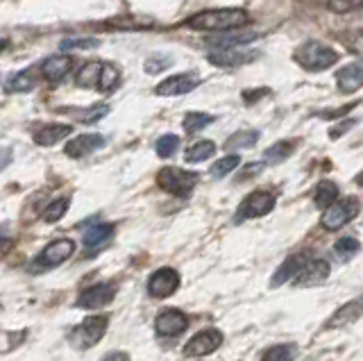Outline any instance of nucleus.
<instances>
[{"instance_id": "obj_1", "label": "nucleus", "mask_w": 363, "mask_h": 361, "mask_svg": "<svg viewBox=\"0 0 363 361\" xmlns=\"http://www.w3.org/2000/svg\"><path fill=\"white\" fill-rule=\"evenodd\" d=\"M250 14L238 7H223V9H207L186 21L191 30H204V32H227L234 28L247 26Z\"/></svg>"}, {"instance_id": "obj_2", "label": "nucleus", "mask_w": 363, "mask_h": 361, "mask_svg": "<svg viewBox=\"0 0 363 361\" xmlns=\"http://www.w3.org/2000/svg\"><path fill=\"white\" fill-rule=\"evenodd\" d=\"M295 62H298L302 69L306 71H327L329 66H334L338 62V55L336 50H332L329 46H325V43L320 41H311V43H304V46H300L298 50H295Z\"/></svg>"}, {"instance_id": "obj_3", "label": "nucleus", "mask_w": 363, "mask_h": 361, "mask_svg": "<svg viewBox=\"0 0 363 361\" xmlns=\"http://www.w3.org/2000/svg\"><path fill=\"white\" fill-rule=\"evenodd\" d=\"M198 182H200L198 173L184 171V168H177V166H166L157 175V184L177 198H189Z\"/></svg>"}, {"instance_id": "obj_4", "label": "nucleus", "mask_w": 363, "mask_h": 361, "mask_svg": "<svg viewBox=\"0 0 363 361\" xmlns=\"http://www.w3.org/2000/svg\"><path fill=\"white\" fill-rule=\"evenodd\" d=\"M107 327H109L107 316H91V318H84L71 334H68V341L77 350H89L100 343V338L105 336Z\"/></svg>"}, {"instance_id": "obj_5", "label": "nucleus", "mask_w": 363, "mask_h": 361, "mask_svg": "<svg viewBox=\"0 0 363 361\" xmlns=\"http://www.w3.org/2000/svg\"><path fill=\"white\" fill-rule=\"evenodd\" d=\"M75 252V241L71 239H57L52 243H48L43 250L34 257V262L30 264L32 273H43V270H50L55 266L64 264L66 259H71Z\"/></svg>"}, {"instance_id": "obj_6", "label": "nucleus", "mask_w": 363, "mask_h": 361, "mask_svg": "<svg viewBox=\"0 0 363 361\" xmlns=\"http://www.w3.org/2000/svg\"><path fill=\"white\" fill-rule=\"evenodd\" d=\"M277 205V196L270 194V191H255L250 194L241 205H238L236 213H234V223H243L250 218H259V216H266Z\"/></svg>"}, {"instance_id": "obj_7", "label": "nucleus", "mask_w": 363, "mask_h": 361, "mask_svg": "<svg viewBox=\"0 0 363 361\" xmlns=\"http://www.w3.org/2000/svg\"><path fill=\"white\" fill-rule=\"evenodd\" d=\"M359 213V198H343V200H336L332 202L325 211H323V218L320 225L325 230L334 232L340 230L343 225H347L350 221H354Z\"/></svg>"}, {"instance_id": "obj_8", "label": "nucleus", "mask_w": 363, "mask_h": 361, "mask_svg": "<svg viewBox=\"0 0 363 361\" xmlns=\"http://www.w3.org/2000/svg\"><path fill=\"white\" fill-rule=\"evenodd\" d=\"M223 345V332L216 330V327H207V330L198 332L193 338H189V343L182 350V355L189 359H200L216 352Z\"/></svg>"}, {"instance_id": "obj_9", "label": "nucleus", "mask_w": 363, "mask_h": 361, "mask_svg": "<svg viewBox=\"0 0 363 361\" xmlns=\"http://www.w3.org/2000/svg\"><path fill=\"white\" fill-rule=\"evenodd\" d=\"M332 275V266H329L327 259H306L304 266L295 273L293 284L300 289H309V287H323L325 282Z\"/></svg>"}, {"instance_id": "obj_10", "label": "nucleus", "mask_w": 363, "mask_h": 361, "mask_svg": "<svg viewBox=\"0 0 363 361\" xmlns=\"http://www.w3.org/2000/svg\"><path fill=\"white\" fill-rule=\"evenodd\" d=\"M116 284L113 282H100V284H94V287H89L84 289L82 293L77 296V307L79 309H89V311H94V309H102V307H107V304L116 298Z\"/></svg>"}, {"instance_id": "obj_11", "label": "nucleus", "mask_w": 363, "mask_h": 361, "mask_svg": "<svg viewBox=\"0 0 363 361\" xmlns=\"http://www.w3.org/2000/svg\"><path fill=\"white\" fill-rule=\"evenodd\" d=\"M186 327H189V318H186V313L179 311V309H164V311H159L157 318H155L157 334L166 336V338L184 334Z\"/></svg>"}, {"instance_id": "obj_12", "label": "nucleus", "mask_w": 363, "mask_h": 361, "mask_svg": "<svg viewBox=\"0 0 363 361\" xmlns=\"http://www.w3.org/2000/svg\"><path fill=\"white\" fill-rule=\"evenodd\" d=\"M179 289V273L175 268H159L147 279V293L152 298H168Z\"/></svg>"}, {"instance_id": "obj_13", "label": "nucleus", "mask_w": 363, "mask_h": 361, "mask_svg": "<svg viewBox=\"0 0 363 361\" xmlns=\"http://www.w3.org/2000/svg\"><path fill=\"white\" fill-rule=\"evenodd\" d=\"M200 84V77L193 75V73H182V75H173V77H166L164 82H159L155 87V94L157 96H164V98H175V96H184L189 91H193Z\"/></svg>"}, {"instance_id": "obj_14", "label": "nucleus", "mask_w": 363, "mask_h": 361, "mask_svg": "<svg viewBox=\"0 0 363 361\" xmlns=\"http://www.w3.org/2000/svg\"><path fill=\"white\" fill-rule=\"evenodd\" d=\"M105 143H107V139L102 137V134H79V137L66 143L64 150L68 157H73V160H82V157L105 148Z\"/></svg>"}, {"instance_id": "obj_15", "label": "nucleus", "mask_w": 363, "mask_h": 361, "mask_svg": "<svg viewBox=\"0 0 363 361\" xmlns=\"http://www.w3.org/2000/svg\"><path fill=\"white\" fill-rule=\"evenodd\" d=\"M336 84L343 94H354L363 87V69L359 62H352L347 66H343L336 73Z\"/></svg>"}, {"instance_id": "obj_16", "label": "nucleus", "mask_w": 363, "mask_h": 361, "mask_svg": "<svg viewBox=\"0 0 363 361\" xmlns=\"http://www.w3.org/2000/svg\"><path fill=\"white\" fill-rule=\"evenodd\" d=\"M257 57V52L250 50H238V48H225V50H211L209 62L213 66H241Z\"/></svg>"}, {"instance_id": "obj_17", "label": "nucleus", "mask_w": 363, "mask_h": 361, "mask_svg": "<svg viewBox=\"0 0 363 361\" xmlns=\"http://www.w3.org/2000/svg\"><path fill=\"white\" fill-rule=\"evenodd\" d=\"M73 69V57H68V55H60V57H48L43 64H41V75L45 80H62Z\"/></svg>"}, {"instance_id": "obj_18", "label": "nucleus", "mask_w": 363, "mask_h": 361, "mask_svg": "<svg viewBox=\"0 0 363 361\" xmlns=\"http://www.w3.org/2000/svg\"><path fill=\"white\" fill-rule=\"evenodd\" d=\"M71 132H73V128L66 126V123H50V126H43L41 130H37V134H34V143L48 148V145H55L57 141L66 139Z\"/></svg>"}, {"instance_id": "obj_19", "label": "nucleus", "mask_w": 363, "mask_h": 361, "mask_svg": "<svg viewBox=\"0 0 363 361\" xmlns=\"http://www.w3.org/2000/svg\"><path fill=\"white\" fill-rule=\"evenodd\" d=\"M304 262H306V255H304V252H298V255L289 257L286 262H284V264L277 268V273L272 275L270 287L275 289V287H281V284H286V282H291V279L295 277V273H298V270L304 266Z\"/></svg>"}, {"instance_id": "obj_20", "label": "nucleus", "mask_w": 363, "mask_h": 361, "mask_svg": "<svg viewBox=\"0 0 363 361\" xmlns=\"http://www.w3.org/2000/svg\"><path fill=\"white\" fill-rule=\"evenodd\" d=\"M113 236V225H109V223H98V225H94V228H89L86 232H84V236H82V243H84V248L91 252V250H100L102 245H105L109 239Z\"/></svg>"}, {"instance_id": "obj_21", "label": "nucleus", "mask_w": 363, "mask_h": 361, "mask_svg": "<svg viewBox=\"0 0 363 361\" xmlns=\"http://www.w3.org/2000/svg\"><path fill=\"white\" fill-rule=\"evenodd\" d=\"M361 318V300H352L347 304H343L340 309L334 311L332 318L327 321V327H332V330H336V327H345L350 323H357Z\"/></svg>"}, {"instance_id": "obj_22", "label": "nucleus", "mask_w": 363, "mask_h": 361, "mask_svg": "<svg viewBox=\"0 0 363 361\" xmlns=\"http://www.w3.org/2000/svg\"><path fill=\"white\" fill-rule=\"evenodd\" d=\"M259 37V32H252V30H245V32H238V35H218L209 39L207 43L216 50H225V48H238V46H245L252 39Z\"/></svg>"}, {"instance_id": "obj_23", "label": "nucleus", "mask_w": 363, "mask_h": 361, "mask_svg": "<svg viewBox=\"0 0 363 361\" xmlns=\"http://www.w3.org/2000/svg\"><path fill=\"white\" fill-rule=\"evenodd\" d=\"M37 77H34V73L28 69V71H21V73H14L7 77L5 82V91L7 94H28L32 91L34 87H37Z\"/></svg>"}, {"instance_id": "obj_24", "label": "nucleus", "mask_w": 363, "mask_h": 361, "mask_svg": "<svg viewBox=\"0 0 363 361\" xmlns=\"http://www.w3.org/2000/svg\"><path fill=\"white\" fill-rule=\"evenodd\" d=\"M68 116H73L77 123H84V126H91V123H98L100 118H105L109 114V105L107 103H100L94 107H86V109H66Z\"/></svg>"}, {"instance_id": "obj_25", "label": "nucleus", "mask_w": 363, "mask_h": 361, "mask_svg": "<svg viewBox=\"0 0 363 361\" xmlns=\"http://www.w3.org/2000/svg\"><path fill=\"white\" fill-rule=\"evenodd\" d=\"M118 84H121V71H118V66L102 62V69H100V75H98L96 89H98V91H102V94H109Z\"/></svg>"}, {"instance_id": "obj_26", "label": "nucleus", "mask_w": 363, "mask_h": 361, "mask_svg": "<svg viewBox=\"0 0 363 361\" xmlns=\"http://www.w3.org/2000/svg\"><path fill=\"white\" fill-rule=\"evenodd\" d=\"M336 200H338V187L334 182H329V179L318 182V187L313 191V202H315L318 209H327Z\"/></svg>"}, {"instance_id": "obj_27", "label": "nucleus", "mask_w": 363, "mask_h": 361, "mask_svg": "<svg viewBox=\"0 0 363 361\" xmlns=\"http://www.w3.org/2000/svg\"><path fill=\"white\" fill-rule=\"evenodd\" d=\"M261 139L259 130H245V132H236L230 139L225 141V150H245L257 145V141Z\"/></svg>"}, {"instance_id": "obj_28", "label": "nucleus", "mask_w": 363, "mask_h": 361, "mask_svg": "<svg viewBox=\"0 0 363 361\" xmlns=\"http://www.w3.org/2000/svg\"><path fill=\"white\" fill-rule=\"evenodd\" d=\"M295 152V141H277L264 152V164H281Z\"/></svg>"}, {"instance_id": "obj_29", "label": "nucleus", "mask_w": 363, "mask_h": 361, "mask_svg": "<svg viewBox=\"0 0 363 361\" xmlns=\"http://www.w3.org/2000/svg\"><path fill=\"white\" fill-rule=\"evenodd\" d=\"M298 357V345L295 343H279V345H272L268 348L261 361H295Z\"/></svg>"}, {"instance_id": "obj_30", "label": "nucleus", "mask_w": 363, "mask_h": 361, "mask_svg": "<svg viewBox=\"0 0 363 361\" xmlns=\"http://www.w3.org/2000/svg\"><path fill=\"white\" fill-rule=\"evenodd\" d=\"M100 69H102V62H86L82 69L77 71V77H75V84L82 87V89H91L98 84V75H100Z\"/></svg>"}, {"instance_id": "obj_31", "label": "nucleus", "mask_w": 363, "mask_h": 361, "mask_svg": "<svg viewBox=\"0 0 363 361\" xmlns=\"http://www.w3.org/2000/svg\"><path fill=\"white\" fill-rule=\"evenodd\" d=\"M213 155H216V143L213 141H198L186 150L184 160L189 164H200V162L209 160V157H213Z\"/></svg>"}, {"instance_id": "obj_32", "label": "nucleus", "mask_w": 363, "mask_h": 361, "mask_svg": "<svg viewBox=\"0 0 363 361\" xmlns=\"http://www.w3.org/2000/svg\"><path fill=\"white\" fill-rule=\"evenodd\" d=\"M216 118L211 114H202V111H189V114L184 116V121H182V126H184V132L186 134H196L200 130H204L207 126H211Z\"/></svg>"}, {"instance_id": "obj_33", "label": "nucleus", "mask_w": 363, "mask_h": 361, "mask_svg": "<svg viewBox=\"0 0 363 361\" xmlns=\"http://www.w3.org/2000/svg\"><path fill=\"white\" fill-rule=\"evenodd\" d=\"M68 205H71V198L68 196H64V198H57V200H52L48 207H45V211H43V221L45 223H57V221H62L64 216H66V211H68Z\"/></svg>"}, {"instance_id": "obj_34", "label": "nucleus", "mask_w": 363, "mask_h": 361, "mask_svg": "<svg viewBox=\"0 0 363 361\" xmlns=\"http://www.w3.org/2000/svg\"><path fill=\"white\" fill-rule=\"evenodd\" d=\"M238 166H241V157H238V155H227V157H220V160L211 166L209 173H211V177L218 179V177L230 175L234 168H238Z\"/></svg>"}, {"instance_id": "obj_35", "label": "nucleus", "mask_w": 363, "mask_h": 361, "mask_svg": "<svg viewBox=\"0 0 363 361\" xmlns=\"http://www.w3.org/2000/svg\"><path fill=\"white\" fill-rule=\"evenodd\" d=\"M361 243L357 239H352V236H343V239H338L334 243V255L340 259V262H347V259H352L357 252H359Z\"/></svg>"}, {"instance_id": "obj_36", "label": "nucleus", "mask_w": 363, "mask_h": 361, "mask_svg": "<svg viewBox=\"0 0 363 361\" xmlns=\"http://www.w3.org/2000/svg\"><path fill=\"white\" fill-rule=\"evenodd\" d=\"M179 148V137L177 134H164V137H159L157 143H155V150L159 157H173Z\"/></svg>"}, {"instance_id": "obj_37", "label": "nucleus", "mask_w": 363, "mask_h": 361, "mask_svg": "<svg viewBox=\"0 0 363 361\" xmlns=\"http://www.w3.org/2000/svg\"><path fill=\"white\" fill-rule=\"evenodd\" d=\"M168 66H173V60H170V57H164V55H155V57H147V60H145L143 71H145L147 75H157V73L166 71Z\"/></svg>"}, {"instance_id": "obj_38", "label": "nucleus", "mask_w": 363, "mask_h": 361, "mask_svg": "<svg viewBox=\"0 0 363 361\" xmlns=\"http://www.w3.org/2000/svg\"><path fill=\"white\" fill-rule=\"evenodd\" d=\"M82 48H98L96 39H66L62 41V50H82Z\"/></svg>"}, {"instance_id": "obj_39", "label": "nucleus", "mask_w": 363, "mask_h": 361, "mask_svg": "<svg viewBox=\"0 0 363 361\" xmlns=\"http://www.w3.org/2000/svg\"><path fill=\"white\" fill-rule=\"evenodd\" d=\"M363 5V0H329V7L334 12H350V9H359Z\"/></svg>"}, {"instance_id": "obj_40", "label": "nucleus", "mask_w": 363, "mask_h": 361, "mask_svg": "<svg viewBox=\"0 0 363 361\" xmlns=\"http://www.w3.org/2000/svg\"><path fill=\"white\" fill-rule=\"evenodd\" d=\"M268 94H270V89H259V91H245V94H243V100L250 105V103H255V100L264 98V96H268Z\"/></svg>"}, {"instance_id": "obj_41", "label": "nucleus", "mask_w": 363, "mask_h": 361, "mask_svg": "<svg viewBox=\"0 0 363 361\" xmlns=\"http://www.w3.org/2000/svg\"><path fill=\"white\" fill-rule=\"evenodd\" d=\"M261 168H264V162H259V164H250V166H245V171L241 173V177H238V179H247V177H252V175L261 173Z\"/></svg>"}, {"instance_id": "obj_42", "label": "nucleus", "mask_w": 363, "mask_h": 361, "mask_svg": "<svg viewBox=\"0 0 363 361\" xmlns=\"http://www.w3.org/2000/svg\"><path fill=\"white\" fill-rule=\"evenodd\" d=\"M102 361H130V355L128 352H109V355H105L102 357Z\"/></svg>"}, {"instance_id": "obj_43", "label": "nucleus", "mask_w": 363, "mask_h": 361, "mask_svg": "<svg viewBox=\"0 0 363 361\" xmlns=\"http://www.w3.org/2000/svg\"><path fill=\"white\" fill-rule=\"evenodd\" d=\"M9 162H11V150H9V148L0 150V168H5Z\"/></svg>"}, {"instance_id": "obj_44", "label": "nucleus", "mask_w": 363, "mask_h": 361, "mask_svg": "<svg viewBox=\"0 0 363 361\" xmlns=\"http://www.w3.org/2000/svg\"><path fill=\"white\" fill-rule=\"evenodd\" d=\"M7 48V39H0V52Z\"/></svg>"}]
</instances>
